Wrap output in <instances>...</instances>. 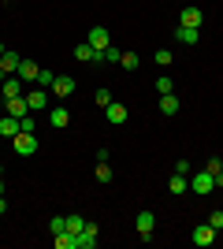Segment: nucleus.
Wrapping results in <instances>:
<instances>
[{"mask_svg":"<svg viewBox=\"0 0 223 249\" xmlns=\"http://www.w3.org/2000/svg\"><path fill=\"white\" fill-rule=\"evenodd\" d=\"M19 130H26V134H34V119H30V115H22V119H19Z\"/></svg>","mask_w":223,"mask_h":249,"instance_id":"obj_32","label":"nucleus"},{"mask_svg":"<svg viewBox=\"0 0 223 249\" xmlns=\"http://www.w3.org/2000/svg\"><path fill=\"white\" fill-rule=\"evenodd\" d=\"M0 197H4V182H0Z\"/></svg>","mask_w":223,"mask_h":249,"instance_id":"obj_37","label":"nucleus"},{"mask_svg":"<svg viewBox=\"0 0 223 249\" xmlns=\"http://www.w3.org/2000/svg\"><path fill=\"white\" fill-rule=\"evenodd\" d=\"M49 231H52V234H64V231H67V216H52Z\"/></svg>","mask_w":223,"mask_h":249,"instance_id":"obj_25","label":"nucleus"},{"mask_svg":"<svg viewBox=\"0 0 223 249\" xmlns=\"http://www.w3.org/2000/svg\"><path fill=\"white\" fill-rule=\"evenodd\" d=\"M134 231L141 234V242H149V238H153V231H156V216H153L149 208H141L138 219H134Z\"/></svg>","mask_w":223,"mask_h":249,"instance_id":"obj_3","label":"nucleus"},{"mask_svg":"<svg viewBox=\"0 0 223 249\" xmlns=\"http://www.w3.org/2000/svg\"><path fill=\"white\" fill-rule=\"evenodd\" d=\"M104 115H108V123H112V126H123V123L130 119L127 104H119V101H112V104H108V108H104Z\"/></svg>","mask_w":223,"mask_h":249,"instance_id":"obj_5","label":"nucleus"},{"mask_svg":"<svg viewBox=\"0 0 223 249\" xmlns=\"http://www.w3.org/2000/svg\"><path fill=\"white\" fill-rule=\"evenodd\" d=\"M201 22H205L201 8H193V4H186V8H182V15H179V26H193V30H201Z\"/></svg>","mask_w":223,"mask_h":249,"instance_id":"obj_6","label":"nucleus"},{"mask_svg":"<svg viewBox=\"0 0 223 249\" xmlns=\"http://www.w3.org/2000/svg\"><path fill=\"white\" fill-rule=\"evenodd\" d=\"M0 175H4V167H0Z\"/></svg>","mask_w":223,"mask_h":249,"instance_id":"obj_40","label":"nucleus"},{"mask_svg":"<svg viewBox=\"0 0 223 249\" xmlns=\"http://www.w3.org/2000/svg\"><path fill=\"white\" fill-rule=\"evenodd\" d=\"M208 223H212V227H216V231H220V227H223V208H216L212 216H208Z\"/></svg>","mask_w":223,"mask_h":249,"instance_id":"obj_31","label":"nucleus"},{"mask_svg":"<svg viewBox=\"0 0 223 249\" xmlns=\"http://www.w3.org/2000/svg\"><path fill=\"white\" fill-rule=\"evenodd\" d=\"M171 89H175V86H171V78H156V93H160V97L171 93Z\"/></svg>","mask_w":223,"mask_h":249,"instance_id":"obj_28","label":"nucleus"},{"mask_svg":"<svg viewBox=\"0 0 223 249\" xmlns=\"http://www.w3.org/2000/svg\"><path fill=\"white\" fill-rule=\"evenodd\" d=\"M19 134V119H15V115H4V119H0V138H15Z\"/></svg>","mask_w":223,"mask_h":249,"instance_id":"obj_18","label":"nucleus"},{"mask_svg":"<svg viewBox=\"0 0 223 249\" xmlns=\"http://www.w3.org/2000/svg\"><path fill=\"white\" fill-rule=\"evenodd\" d=\"M74 242H78V234H71V231H64V234H52V246H56V249H74Z\"/></svg>","mask_w":223,"mask_h":249,"instance_id":"obj_21","label":"nucleus"},{"mask_svg":"<svg viewBox=\"0 0 223 249\" xmlns=\"http://www.w3.org/2000/svg\"><path fill=\"white\" fill-rule=\"evenodd\" d=\"M97 104H101V108H108V104H112V93H108V89H97V97H93Z\"/></svg>","mask_w":223,"mask_h":249,"instance_id":"obj_29","label":"nucleus"},{"mask_svg":"<svg viewBox=\"0 0 223 249\" xmlns=\"http://www.w3.org/2000/svg\"><path fill=\"white\" fill-rule=\"evenodd\" d=\"M168 190H171V197L186 194V190H190V175H179V171H175V178H168Z\"/></svg>","mask_w":223,"mask_h":249,"instance_id":"obj_14","label":"nucleus"},{"mask_svg":"<svg viewBox=\"0 0 223 249\" xmlns=\"http://www.w3.org/2000/svg\"><path fill=\"white\" fill-rule=\"evenodd\" d=\"M112 160V149H97V164H108Z\"/></svg>","mask_w":223,"mask_h":249,"instance_id":"obj_33","label":"nucleus"},{"mask_svg":"<svg viewBox=\"0 0 223 249\" xmlns=\"http://www.w3.org/2000/svg\"><path fill=\"white\" fill-rule=\"evenodd\" d=\"M86 41L93 45L97 52H104L108 45H112V41H108V30H104V26H93V30H89V37H86Z\"/></svg>","mask_w":223,"mask_h":249,"instance_id":"obj_11","label":"nucleus"},{"mask_svg":"<svg viewBox=\"0 0 223 249\" xmlns=\"http://www.w3.org/2000/svg\"><path fill=\"white\" fill-rule=\"evenodd\" d=\"M67 231H71V234H82V231H86V219L82 216H67Z\"/></svg>","mask_w":223,"mask_h":249,"instance_id":"obj_23","label":"nucleus"},{"mask_svg":"<svg viewBox=\"0 0 223 249\" xmlns=\"http://www.w3.org/2000/svg\"><path fill=\"white\" fill-rule=\"evenodd\" d=\"M205 171H212V175H216V171H223V160H220V156H212V160L205 164Z\"/></svg>","mask_w":223,"mask_h":249,"instance_id":"obj_30","label":"nucleus"},{"mask_svg":"<svg viewBox=\"0 0 223 249\" xmlns=\"http://www.w3.org/2000/svg\"><path fill=\"white\" fill-rule=\"evenodd\" d=\"M8 115H15V119L30 115V104H26V97H11V101H8Z\"/></svg>","mask_w":223,"mask_h":249,"instance_id":"obj_16","label":"nucleus"},{"mask_svg":"<svg viewBox=\"0 0 223 249\" xmlns=\"http://www.w3.org/2000/svg\"><path fill=\"white\" fill-rule=\"evenodd\" d=\"M175 37H179L182 45H197V37H201V30H193V26H179V30H175Z\"/></svg>","mask_w":223,"mask_h":249,"instance_id":"obj_20","label":"nucleus"},{"mask_svg":"<svg viewBox=\"0 0 223 249\" xmlns=\"http://www.w3.org/2000/svg\"><path fill=\"white\" fill-rule=\"evenodd\" d=\"M26 104H30V112H45V108H49V93H45V89H30V93H26Z\"/></svg>","mask_w":223,"mask_h":249,"instance_id":"obj_12","label":"nucleus"},{"mask_svg":"<svg viewBox=\"0 0 223 249\" xmlns=\"http://www.w3.org/2000/svg\"><path fill=\"white\" fill-rule=\"evenodd\" d=\"M97 182H112V167L108 164H97Z\"/></svg>","mask_w":223,"mask_h":249,"instance_id":"obj_26","label":"nucleus"},{"mask_svg":"<svg viewBox=\"0 0 223 249\" xmlns=\"http://www.w3.org/2000/svg\"><path fill=\"white\" fill-rule=\"evenodd\" d=\"M4 212H8V201H4V197H0V216H4Z\"/></svg>","mask_w":223,"mask_h":249,"instance_id":"obj_36","label":"nucleus"},{"mask_svg":"<svg viewBox=\"0 0 223 249\" xmlns=\"http://www.w3.org/2000/svg\"><path fill=\"white\" fill-rule=\"evenodd\" d=\"M0 93H4V101H11V97H22V78H19V74H4Z\"/></svg>","mask_w":223,"mask_h":249,"instance_id":"obj_9","label":"nucleus"},{"mask_svg":"<svg viewBox=\"0 0 223 249\" xmlns=\"http://www.w3.org/2000/svg\"><path fill=\"white\" fill-rule=\"evenodd\" d=\"M19 63H22V56H19V52H4V56H0V67H4V74H15V71H19Z\"/></svg>","mask_w":223,"mask_h":249,"instance_id":"obj_15","label":"nucleus"},{"mask_svg":"<svg viewBox=\"0 0 223 249\" xmlns=\"http://www.w3.org/2000/svg\"><path fill=\"white\" fill-rule=\"evenodd\" d=\"M0 78H4V67H0Z\"/></svg>","mask_w":223,"mask_h":249,"instance_id":"obj_39","label":"nucleus"},{"mask_svg":"<svg viewBox=\"0 0 223 249\" xmlns=\"http://www.w3.org/2000/svg\"><path fill=\"white\" fill-rule=\"evenodd\" d=\"M153 63H156V67H171V52H168V49H156Z\"/></svg>","mask_w":223,"mask_h":249,"instance_id":"obj_24","label":"nucleus"},{"mask_svg":"<svg viewBox=\"0 0 223 249\" xmlns=\"http://www.w3.org/2000/svg\"><path fill=\"white\" fill-rule=\"evenodd\" d=\"M160 112H164V115H179V97L164 93V97H160Z\"/></svg>","mask_w":223,"mask_h":249,"instance_id":"obj_19","label":"nucleus"},{"mask_svg":"<svg viewBox=\"0 0 223 249\" xmlns=\"http://www.w3.org/2000/svg\"><path fill=\"white\" fill-rule=\"evenodd\" d=\"M190 190H193V194H201V197H205V194H212V190H216L212 171H205V167H201V171H190Z\"/></svg>","mask_w":223,"mask_h":249,"instance_id":"obj_1","label":"nucleus"},{"mask_svg":"<svg viewBox=\"0 0 223 249\" xmlns=\"http://www.w3.org/2000/svg\"><path fill=\"white\" fill-rule=\"evenodd\" d=\"M52 78H56L52 71H41L37 74V86H41V89H52Z\"/></svg>","mask_w":223,"mask_h":249,"instance_id":"obj_27","label":"nucleus"},{"mask_svg":"<svg viewBox=\"0 0 223 249\" xmlns=\"http://www.w3.org/2000/svg\"><path fill=\"white\" fill-rule=\"evenodd\" d=\"M216 242V227L212 223H197V227H193V246L197 249H208Z\"/></svg>","mask_w":223,"mask_h":249,"instance_id":"obj_4","label":"nucleus"},{"mask_svg":"<svg viewBox=\"0 0 223 249\" xmlns=\"http://www.w3.org/2000/svg\"><path fill=\"white\" fill-rule=\"evenodd\" d=\"M74 60H82V63H104V60H101V52H97L89 41H78V45H74Z\"/></svg>","mask_w":223,"mask_h":249,"instance_id":"obj_7","label":"nucleus"},{"mask_svg":"<svg viewBox=\"0 0 223 249\" xmlns=\"http://www.w3.org/2000/svg\"><path fill=\"white\" fill-rule=\"evenodd\" d=\"M49 123H52L56 130H64V126L71 123V112H67L64 104H60V108H52V115H49Z\"/></svg>","mask_w":223,"mask_h":249,"instance_id":"obj_17","label":"nucleus"},{"mask_svg":"<svg viewBox=\"0 0 223 249\" xmlns=\"http://www.w3.org/2000/svg\"><path fill=\"white\" fill-rule=\"evenodd\" d=\"M97 242H101V231H97V223H86V231L78 234V242H74V249H93Z\"/></svg>","mask_w":223,"mask_h":249,"instance_id":"obj_8","label":"nucleus"},{"mask_svg":"<svg viewBox=\"0 0 223 249\" xmlns=\"http://www.w3.org/2000/svg\"><path fill=\"white\" fill-rule=\"evenodd\" d=\"M175 171H179V175H190L193 167H190V160H179V164H175Z\"/></svg>","mask_w":223,"mask_h":249,"instance_id":"obj_34","label":"nucleus"},{"mask_svg":"<svg viewBox=\"0 0 223 249\" xmlns=\"http://www.w3.org/2000/svg\"><path fill=\"white\" fill-rule=\"evenodd\" d=\"M52 93L56 97H71L74 93V78H71V74H56V78H52Z\"/></svg>","mask_w":223,"mask_h":249,"instance_id":"obj_10","label":"nucleus"},{"mask_svg":"<svg viewBox=\"0 0 223 249\" xmlns=\"http://www.w3.org/2000/svg\"><path fill=\"white\" fill-rule=\"evenodd\" d=\"M119 67H123V71H138V67H141L138 52H123V60H119Z\"/></svg>","mask_w":223,"mask_h":249,"instance_id":"obj_22","label":"nucleus"},{"mask_svg":"<svg viewBox=\"0 0 223 249\" xmlns=\"http://www.w3.org/2000/svg\"><path fill=\"white\" fill-rule=\"evenodd\" d=\"M11 149H15V153H19V156H34V153H37V149H41V145H37V138H34V134H26V130H19V134L11 138Z\"/></svg>","mask_w":223,"mask_h":249,"instance_id":"obj_2","label":"nucleus"},{"mask_svg":"<svg viewBox=\"0 0 223 249\" xmlns=\"http://www.w3.org/2000/svg\"><path fill=\"white\" fill-rule=\"evenodd\" d=\"M212 178H216V190H223V171H216Z\"/></svg>","mask_w":223,"mask_h":249,"instance_id":"obj_35","label":"nucleus"},{"mask_svg":"<svg viewBox=\"0 0 223 249\" xmlns=\"http://www.w3.org/2000/svg\"><path fill=\"white\" fill-rule=\"evenodd\" d=\"M15 74H19L22 82H37V74H41V67H37L34 60H22V63H19V71H15Z\"/></svg>","mask_w":223,"mask_h":249,"instance_id":"obj_13","label":"nucleus"},{"mask_svg":"<svg viewBox=\"0 0 223 249\" xmlns=\"http://www.w3.org/2000/svg\"><path fill=\"white\" fill-rule=\"evenodd\" d=\"M4 52H8V49H4V45H0V56H4Z\"/></svg>","mask_w":223,"mask_h":249,"instance_id":"obj_38","label":"nucleus"}]
</instances>
